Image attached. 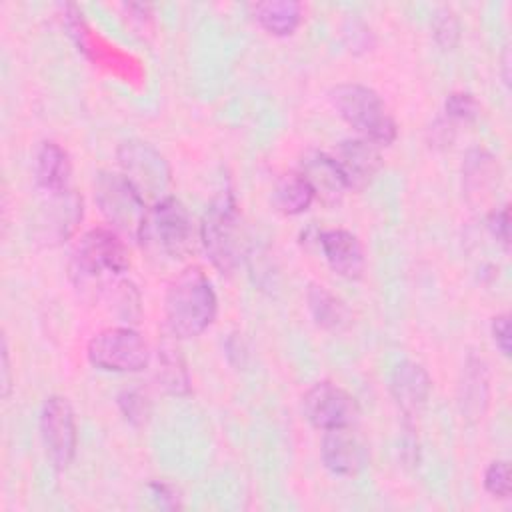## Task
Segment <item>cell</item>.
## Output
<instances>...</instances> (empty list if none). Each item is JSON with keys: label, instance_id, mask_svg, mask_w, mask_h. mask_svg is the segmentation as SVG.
I'll list each match as a JSON object with an SVG mask.
<instances>
[{"label": "cell", "instance_id": "obj_9", "mask_svg": "<svg viewBox=\"0 0 512 512\" xmlns=\"http://www.w3.org/2000/svg\"><path fill=\"white\" fill-rule=\"evenodd\" d=\"M40 436L54 468L64 470L76 454V422L66 398H46L40 410Z\"/></svg>", "mask_w": 512, "mask_h": 512}, {"label": "cell", "instance_id": "obj_3", "mask_svg": "<svg viewBox=\"0 0 512 512\" xmlns=\"http://www.w3.org/2000/svg\"><path fill=\"white\" fill-rule=\"evenodd\" d=\"M334 110L344 118L364 140L386 146L394 142L398 126L384 100L368 86L346 82L330 90Z\"/></svg>", "mask_w": 512, "mask_h": 512}, {"label": "cell", "instance_id": "obj_22", "mask_svg": "<svg viewBox=\"0 0 512 512\" xmlns=\"http://www.w3.org/2000/svg\"><path fill=\"white\" fill-rule=\"evenodd\" d=\"M314 198L316 196H314L310 184L304 180V176L300 172H294V174H288L286 178H282L276 188V194H274V202H276L278 210H282L284 214H290V216L308 210Z\"/></svg>", "mask_w": 512, "mask_h": 512}, {"label": "cell", "instance_id": "obj_13", "mask_svg": "<svg viewBox=\"0 0 512 512\" xmlns=\"http://www.w3.org/2000/svg\"><path fill=\"white\" fill-rule=\"evenodd\" d=\"M390 392L402 414L410 418L420 414L426 406L432 392V380L418 362L402 360L390 374Z\"/></svg>", "mask_w": 512, "mask_h": 512}, {"label": "cell", "instance_id": "obj_14", "mask_svg": "<svg viewBox=\"0 0 512 512\" xmlns=\"http://www.w3.org/2000/svg\"><path fill=\"white\" fill-rule=\"evenodd\" d=\"M320 248L330 268L348 280H356L364 272V250L360 240L348 230H326L320 234Z\"/></svg>", "mask_w": 512, "mask_h": 512}, {"label": "cell", "instance_id": "obj_6", "mask_svg": "<svg viewBox=\"0 0 512 512\" xmlns=\"http://www.w3.org/2000/svg\"><path fill=\"white\" fill-rule=\"evenodd\" d=\"M116 156L122 176L132 184L144 202L150 200L154 204L170 196V166L152 144L142 140H126L120 144Z\"/></svg>", "mask_w": 512, "mask_h": 512}, {"label": "cell", "instance_id": "obj_30", "mask_svg": "<svg viewBox=\"0 0 512 512\" xmlns=\"http://www.w3.org/2000/svg\"><path fill=\"white\" fill-rule=\"evenodd\" d=\"M2 396L6 398L10 394V386H12V378H10V364H8V348H6V340H2Z\"/></svg>", "mask_w": 512, "mask_h": 512}, {"label": "cell", "instance_id": "obj_23", "mask_svg": "<svg viewBox=\"0 0 512 512\" xmlns=\"http://www.w3.org/2000/svg\"><path fill=\"white\" fill-rule=\"evenodd\" d=\"M158 352L160 354H158L156 380L170 394H186L190 388V378H188L182 356L172 346H162Z\"/></svg>", "mask_w": 512, "mask_h": 512}, {"label": "cell", "instance_id": "obj_4", "mask_svg": "<svg viewBox=\"0 0 512 512\" xmlns=\"http://www.w3.org/2000/svg\"><path fill=\"white\" fill-rule=\"evenodd\" d=\"M200 240L210 262L230 274L240 264L246 242L240 222V212L230 190H222L206 208L200 224Z\"/></svg>", "mask_w": 512, "mask_h": 512}, {"label": "cell", "instance_id": "obj_8", "mask_svg": "<svg viewBox=\"0 0 512 512\" xmlns=\"http://www.w3.org/2000/svg\"><path fill=\"white\" fill-rule=\"evenodd\" d=\"M94 198L102 216L128 234H138L146 216V202L132 184L114 172H100L94 182Z\"/></svg>", "mask_w": 512, "mask_h": 512}, {"label": "cell", "instance_id": "obj_29", "mask_svg": "<svg viewBox=\"0 0 512 512\" xmlns=\"http://www.w3.org/2000/svg\"><path fill=\"white\" fill-rule=\"evenodd\" d=\"M490 330H492V338H494L500 354L508 358L510 356V316L508 314L494 316Z\"/></svg>", "mask_w": 512, "mask_h": 512}, {"label": "cell", "instance_id": "obj_11", "mask_svg": "<svg viewBox=\"0 0 512 512\" xmlns=\"http://www.w3.org/2000/svg\"><path fill=\"white\" fill-rule=\"evenodd\" d=\"M336 164L346 188L362 190L366 188L382 168V156L378 146L364 138H348L336 144L330 154Z\"/></svg>", "mask_w": 512, "mask_h": 512}, {"label": "cell", "instance_id": "obj_26", "mask_svg": "<svg viewBox=\"0 0 512 512\" xmlns=\"http://www.w3.org/2000/svg\"><path fill=\"white\" fill-rule=\"evenodd\" d=\"M484 488L494 498H508L510 494V476H508V462L494 460L488 464L484 472Z\"/></svg>", "mask_w": 512, "mask_h": 512}, {"label": "cell", "instance_id": "obj_10", "mask_svg": "<svg viewBox=\"0 0 512 512\" xmlns=\"http://www.w3.org/2000/svg\"><path fill=\"white\" fill-rule=\"evenodd\" d=\"M304 418L318 430L352 426L358 416V404L344 388L332 382L314 384L302 398Z\"/></svg>", "mask_w": 512, "mask_h": 512}, {"label": "cell", "instance_id": "obj_28", "mask_svg": "<svg viewBox=\"0 0 512 512\" xmlns=\"http://www.w3.org/2000/svg\"><path fill=\"white\" fill-rule=\"evenodd\" d=\"M488 228L494 234V238L508 250V246H510V210H508V206H502L500 210H494L488 216Z\"/></svg>", "mask_w": 512, "mask_h": 512}, {"label": "cell", "instance_id": "obj_15", "mask_svg": "<svg viewBox=\"0 0 512 512\" xmlns=\"http://www.w3.org/2000/svg\"><path fill=\"white\" fill-rule=\"evenodd\" d=\"M304 180L310 184L312 192L316 198H320L326 204H336L342 200L346 184L332 162L330 154L310 150L302 156L300 160V170H298Z\"/></svg>", "mask_w": 512, "mask_h": 512}, {"label": "cell", "instance_id": "obj_20", "mask_svg": "<svg viewBox=\"0 0 512 512\" xmlns=\"http://www.w3.org/2000/svg\"><path fill=\"white\" fill-rule=\"evenodd\" d=\"M82 218V202L80 198L66 190L60 194H50L48 208V238L60 242L66 238Z\"/></svg>", "mask_w": 512, "mask_h": 512}, {"label": "cell", "instance_id": "obj_7", "mask_svg": "<svg viewBox=\"0 0 512 512\" xmlns=\"http://www.w3.org/2000/svg\"><path fill=\"white\" fill-rule=\"evenodd\" d=\"M88 360L106 372H140L150 362V348L144 336L132 328H106L88 342Z\"/></svg>", "mask_w": 512, "mask_h": 512}, {"label": "cell", "instance_id": "obj_16", "mask_svg": "<svg viewBox=\"0 0 512 512\" xmlns=\"http://www.w3.org/2000/svg\"><path fill=\"white\" fill-rule=\"evenodd\" d=\"M72 164L68 152L56 142H42L36 150L34 176L36 184L50 196L68 190Z\"/></svg>", "mask_w": 512, "mask_h": 512}, {"label": "cell", "instance_id": "obj_17", "mask_svg": "<svg viewBox=\"0 0 512 512\" xmlns=\"http://www.w3.org/2000/svg\"><path fill=\"white\" fill-rule=\"evenodd\" d=\"M490 380L482 358L468 356L460 384V408L468 420H480L488 408Z\"/></svg>", "mask_w": 512, "mask_h": 512}, {"label": "cell", "instance_id": "obj_2", "mask_svg": "<svg viewBox=\"0 0 512 512\" xmlns=\"http://www.w3.org/2000/svg\"><path fill=\"white\" fill-rule=\"evenodd\" d=\"M136 238L154 256L182 260L194 250V222L178 198L166 196L146 210Z\"/></svg>", "mask_w": 512, "mask_h": 512}, {"label": "cell", "instance_id": "obj_27", "mask_svg": "<svg viewBox=\"0 0 512 512\" xmlns=\"http://www.w3.org/2000/svg\"><path fill=\"white\" fill-rule=\"evenodd\" d=\"M432 30H434L436 42H438L442 48H452V46L456 44V40H458V34H460L458 20H456V16H454L450 10H440V12L434 16Z\"/></svg>", "mask_w": 512, "mask_h": 512}, {"label": "cell", "instance_id": "obj_24", "mask_svg": "<svg viewBox=\"0 0 512 512\" xmlns=\"http://www.w3.org/2000/svg\"><path fill=\"white\" fill-rule=\"evenodd\" d=\"M118 406L130 424H144L150 416V402L138 390H126L118 396Z\"/></svg>", "mask_w": 512, "mask_h": 512}, {"label": "cell", "instance_id": "obj_25", "mask_svg": "<svg viewBox=\"0 0 512 512\" xmlns=\"http://www.w3.org/2000/svg\"><path fill=\"white\" fill-rule=\"evenodd\" d=\"M444 110H446L448 118L468 122L478 116L480 104L470 92H452L444 102Z\"/></svg>", "mask_w": 512, "mask_h": 512}, {"label": "cell", "instance_id": "obj_1", "mask_svg": "<svg viewBox=\"0 0 512 512\" xmlns=\"http://www.w3.org/2000/svg\"><path fill=\"white\" fill-rule=\"evenodd\" d=\"M216 292L200 266H188L166 288L164 316L176 338L200 336L216 318Z\"/></svg>", "mask_w": 512, "mask_h": 512}, {"label": "cell", "instance_id": "obj_21", "mask_svg": "<svg viewBox=\"0 0 512 512\" xmlns=\"http://www.w3.org/2000/svg\"><path fill=\"white\" fill-rule=\"evenodd\" d=\"M306 298H308V308L312 312V318L320 328L338 330L340 326L346 324V318H348L346 306L328 288L312 284L308 288Z\"/></svg>", "mask_w": 512, "mask_h": 512}, {"label": "cell", "instance_id": "obj_5", "mask_svg": "<svg viewBox=\"0 0 512 512\" xmlns=\"http://www.w3.org/2000/svg\"><path fill=\"white\" fill-rule=\"evenodd\" d=\"M130 266L128 248L110 228H92L76 244L70 260V276L78 286L102 282L126 272Z\"/></svg>", "mask_w": 512, "mask_h": 512}, {"label": "cell", "instance_id": "obj_19", "mask_svg": "<svg viewBox=\"0 0 512 512\" xmlns=\"http://www.w3.org/2000/svg\"><path fill=\"white\" fill-rule=\"evenodd\" d=\"M254 16L274 36H290L302 20V4L292 0H268L254 6Z\"/></svg>", "mask_w": 512, "mask_h": 512}, {"label": "cell", "instance_id": "obj_12", "mask_svg": "<svg viewBox=\"0 0 512 512\" xmlns=\"http://www.w3.org/2000/svg\"><path fill=\"white\" fill-rule=\"evenodd\" d=\"M320 456L324 466L338 476L358 474L368 460L364 442L350 430V426L326 430L320 444Z\"/></svg>", "mask_w": 512, "mask_h": 512}, {"label": "cell", "instance_id": "obj_18", "mask_svg": "<svg viewBox=\"0 0 512 512\" xmlns=\"http://www.w3.org/2000/svg\"><path fill=\"white\" fill-rule=\"evenodd\" d=\"M462 176H464V186L468 198H480L486 200V196L492 194L494 186L498 184L500 178V168L498 162L494 160L492 154H488L482 148H474L468 152L464 166H462Z\"/></svg>", "mask_w": 512, "mask_h": 512}]
</instances>
